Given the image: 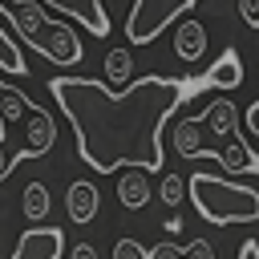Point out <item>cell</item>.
Instances as JSON below:
<instances>
[{
    "mask_svg": "<svg viewBox=\"0 0 259 259\" xmlns=\"http://www.w3.org/2000/svg\"><path fill=\"white\" fill-rule=\"evenodd\" d=\"M202 81L186 77H142L121 93H109L93 77H53L49 93L65 109L81 158L97 174L117 170H162V125Z\"/></svg>",
    "mask_w": 259,
    "mask_h": 259,
    "instance_id": "cell-1",
    "label": "cell"
},
{
    "mask_svg": "<svg viewBox=\"0 0 259 259\" xmlns=\"http://www.w3.org/2000/svg\"><path fill=\"white\" fill-rule=\"evenodd\" d=\"M186 198L194 202V210L214 223V227H235V223H259V190L223 174H190L186 178Z\"/></svg>",
    "mask_w": 259,
    "mask_h": 259,
    "instance_id": "cell-2",
    "label": "cell"
},
{
    "mask_svg": "<svg viewBox=\"0 0 259 259\" xmlns=\"http://www.w3.org/2000/svg\"><path fill=\"white\" fill-rule=\"evenodd\" d=\"M4 16H8V24H12L40 57H49L53 65H77V61H81V40H77V32H73L65 20L45 16V8H40L36 0H16V4L4 8Z\"/></svg>",
    "mask_w": 259,
    "mask_h": 259,
    "instance_id": "cell-3",
    "label": "cell"
},
{
    "mask_svg": "<svg viewBox=\"0 0 259 259\" xmlns=\"http://www.w3.org/2000/svg\"><path fill=\"white\" fill-rule=\"evenodd\" d=\"M190 4L198 0H134L130 16H125V32H130V45H150L166 24H174L178 12H186Z\"/></svg>",
    "mask_w": 259,
    "mask_h": 259,
    "instance_id": "cell-4",
    "label": "cell"
},
{
    "mask_svg": "<svg viewBox=\"0 0 259 259\" xmlns=\"http://www.w3.org/2000/svg\"><path fill=\"white\" fill-rule=\"evenodd\" d=\"M61 255H65V231L57 227H28L12 251V259H61Z\"/></svg>",
    "mask_w": 259,
    "mask_h": 259,
    "instance_id": "cell-5",
    "label": "cell"
},
{
    "mask_svg": "<svg viewBox=\"0 0 259 259\" xmlns=\"http://www.w3.org/2000/svg\"><path fill=\"white\" fill-rule=\"evenodd\" d=\"M53 142H57V121H53L40 105H32L28 117H24V150H20L12 162H20V158H40V154L53 150Z\"/></svg>",
    "mask_w": 259,
    "mask_h": 259,
    "instance_id": "cell-6",
    "label": "cell"
},
{
    "mask_svg": "<svg viewBox=\"0 0 259 259\" xmlns=\"http://www.w3.org/2000/svg\"><path fill=\"white\" fill-rule=\"evenodd\" d=\"M65 210H69V223H77V227L93 223L97 210H101V190H97L89 178L69 182V190H65Z\"/></svg>",
    "mask_w": 259,
    "mask_h": 259,
    "instance_id": "cell-7",
    "label": "cell"
},
{
    "mask_svg": "<svg viewBox=\"0 0 259 259\" xmlns=\"http://www.w3.org/2000/svg\"><path fill=\"white\" fill-rule=\"evenodd\" d=\"M40 8L49 4V8H57V12H65V16H73L81 28H89L93 36H105L109 32V16H105V8L97 4V0H36Z\"/></svg>",
    "mask_w": 259,
    "mask_h": 259,
    "instance_id": "cell-8",
    "label": "cell"
},
{
    "mask_svg": "<svg viewBox=\"0 0 259 259\" xmlns=\"http://www.w3.org/2000/svg\"><path fill=\"white\" fill-rule=\"evenodd\" d=\"M198 125H206L219 142H231V138H239V109L231 105V97H214L198 117H194Z\"/></svg>",
    "mask_w": 259,
    "mask_h": 259,
    "instance_id": "cell-9",
    "label": "cell"
},
{
    "mask_svg": "<svg viewBox=\"0 0 259 259\" xmlns=\"http://www.w3.org/2000/svg\"><path fill=\"white\" fill-rule=\"evenodd\" d=\"M174 53H178V61H186V65L202 61V57H206V24L194 20V16L178 20V28H174Z\"/></svg>",
    "mask_w": 259,
    "mask_h": 259,
    "instance_id": "cell-10",
    "label": "cell"
},
{
    "mask_svg": "<svg viewBox=\"0 0 259 259\" xmlns=\"http://www.w3.org/2000/svg\"><path fill=\"white\" fill-rule=\"evenodd\" d=\"M150 174L146 170H121V178H117V202L125 206V210H142L146 202H150Z\"/></svg>",
    "mask_w": 259,
    "mask_h": 259,
    "instance_id": "cell-11",
    "label": "cell"
},
{
    "mask_svg": "<svg viewBox=\"0 0 259 259\" xmlns=\"http://www.w3.org/2000/svg\"><path fill=\"white\" fill-rule=\"evenodd\" d=\"M202 85H210V89H239V85H243V61H239V53L227 49V53L210 65V73L202 77Z\"/></svg>",
    "mask_w": 259,
    "mask_h": 259,
    "instance_id": "cell-12",
    "label": "cell"
},
{
    "mask_svg": "<svg viewBox=\"0 0 259 259\" xmlns=\"http://www.w3.org/2000/svg\"><path fill=\"white\" fill-rule=\"evenodd\" d=\"M130 77H134V53L130 49H109L105 53V89L109 93H121L125 85H130Z\"/></svg>",
    "mask_w": 259,
    "mask_h": 259,
    "instance_id": "cell-13",
    "label": "cell"
},
{
    "mask_svg": "<svg viewBox=\"0 0 259 259\" xmlns=\"http://www.w3.org/2000/svg\"><path fill=\"white\" fill-rule=\"evenodd\" d=\"M170 146L178 150V158H202V125L194 121V117H186V121H178L174 125V134H170Z\"/></svg>",
    "mask_w": 259,
    "mask_h": 259,
    "instance_id": "cell-14",
    "label": "cell"
},
{
    "mask_svg": "<svg viewBox=\"0 0 259 259\" xmlns=\"http://www.w3.org/2000/svg\"><path fill=\"white\" fill-rule=\"evenodd\" d=\"M28 109H32V101H28L20 89L0 85V134H8V125L24 121V117H28Z\"/></svg>",
    "mask_w": 259,
    "mask_h": 259,
    "instance_id": "cell-15",
    "label": "cell"
},
{
    "mask_svg": "<svg viewBox=\"0 0 259 259\" xmlns=\"http://www.w3.org/2000/svg\"><path fill=\"white\" fill-rule=\"evenodd\" d=\"M20 210L28 214V223H40V219L49 214V190H45V182H28V186H24Z\"/></svg>",
    "mask_w": 259,
    "mask_h": 259,
    "instance_id": "cell-16",
    "label": "cell"
},
{
    "mask_svg": "<svg viewBox=\"0 0 259 259\" xmlns=\"http://www.w3.org/2000/svg\"><path fill=\"white\" fill-rule=\"evenodd\" d=\"M0 73H12V77H24L28 65H24V53L16 49V40L0 28Z\"/></svg>",
    "mask_w": 259,
    "mask_h": 259,
    "instance_id": "cell-17",
    "label": "cell"
},
{
    "mask_svg": "<svg viewBox=\"0 0 259 259\" xmlns=\"http://www.w3.org/2000/svg\"><path fill=\"white\" fill-rule=\"evenodd\" d=\"M158 198L166 202V206H182V198H186V174H162V182H158Z\"/></svg>",
    "mask_w": 259,
    "mask_h": 259,
    "instance_id": "cell-18",
    "label": "cell"
},
{
    "mask_svg": "<svg viewBox=\"0 0 259 259\" xmlns=\"http://www.w3.org/2000/svg\"><path fill=\"white\" fill-rule=\"evenodd\" d=\"M113 259H146V247L138 239H117L113 243Z\"/></svg>",
    "mask_w": 259,
    "mask_h": 259,
    "instance_id": "cell-19",
    "label": "cell"
},
{
    "mask_svg": "<svg viewBox=\"0 0 259 259\" xmlns=\"http://www.w3.org/2000/svg\"><path fill=\"white\" fill-rule=\"evenodd\" d=\"M182 259H214V251H210L206 239H194L190 247H182Z\"/></svg>",
    "mask_w": 259,
    "mask_h": 259,
    "instance_id": "cell-20",
    "label": "cell"
},
{
    "mask_svg": "<svg viewBox=\"0 0 259 259\" xmlns=\"http://www.w3.org/2000/svg\"><path fill=\"white\" fill-rule=\"evenodd\" d=\"M146 259H182V247L178 243H158L146 251Z\"/></svg>",
    "mask_w": 259,
    "mask_h": 259,
    "instance_id": "cell-21",
    "label": "cell"
},
{
    "mask_svg": "<svg viewBox=\"0 0 259 259\" xmlns=\"http://www.w3.org/2000/svg\"><path fill=\"white\" fill-rule=\"evenodd\" d=\"M239 16H243L251 28H259V0H239Z\"/></svg>",
    "mask_w": 259,
    "mask_h": 259,
    "instance_id": "cell-22",
    "label": "cell"
},
{
    "mask_svg": "<svg viewBox=\"0 0 259 259\" xmlns=\"http://www.w3.org/2000/svg\"><path fill=\"white\" fill-rule=\"evenodd\" d=\"M12 166H16V162H12V154H8V134H0V182L12 174Z\"/></svg>",
    "mask_w": 259,
    "mask_h": 259,
    "instance_id": "cell-23",
    "label": "cell"
},
{
    "mask_svg": "<svg viewBox=\"0 0 259 259\" xmlns=\"http://www.w3.org/2000/svg\"><path fill=\"white\" fill-rule=\"evenodd\" d=\"M243 121H247V134H251V138H259V97L251 101V109L243 113Z\"/></svg>",
    "mask_w": 259,
    "mask_h": 259,
    "instance_id": "cell-24",
    "label": "cell"
},
{
    "mask_svg": "<svg viewBox=\"0 0 259 259\" xmlns=\"http://www.w3.org/2000/svg\"><path fill=\"white\" fill-rule=\"evenodd\" d=\"M69 259H97V247H93V243H73Z\"/></svg>",
    "mask_w": 259,
    "mask_h": 259,
    "instance_id": "cell-25",
    "label": "cell"
},
{
    "mask_svg": "<svg viewBox=\"0 0 259 259\" xmlns=\"http://www.w3.org/2000/svg\"><path fill=\"white\" fill-rule=\"evenodd\" d=\"M239 259H259V239H243V247H239Z\"/></svg>",
    "mask_w": 259,
    "mask_h": 259,
    "instance_id": "cell-26",
    "label": "cell"
},
{
    "mask_svg": "<svg viewBox=\"0 0 259 259\" xmlns=\"http://www.w3.org/2000/svg\"><path fill=\"white\" fill-rule=\"evenodd\" d=\"M166 231L178 235V231H182V214H170V219H166Z\"/></svg>",
    "mask_w": 259,
    "mask_h": 259,
    "instance_id": "cell-27",
    "label": "cell"
},
{
    "mask_svg": "<svg viewBox=\"0 0 259 259\" xmlns=\"http://www.w3.org/2000/svg\"><path fill=\"white\" fill-rule=\"evenodd\" d=\"M0 85H4V81H0Z\"/></svg>",
    "mask_w": 259,
    "mask_h": 259,
    "instance_id": "cell-28",
    "label": "cell"
},
{
    "mask_svg": "<svg viewBox=\"0 0 259 259\" xmlns=\"http://www.w3.org/2000/svg\"><path fill=\"white\" fill-rule=\"evenodd\" d=\"M255 170H259V166H255Z\"/></svg>",
    "mask_w": 259,
    "mask_h": 259,
    "instance_id": "cell-29",
    "label": "cell"
}]
</instances>
